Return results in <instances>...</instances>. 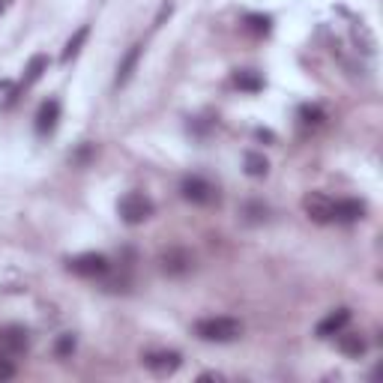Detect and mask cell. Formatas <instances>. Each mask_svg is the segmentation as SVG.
<instances>
[{
  "instance_id": "6da1fadb",
  "label": "cell",
  "mask_w": 383,
  "mask_h": 383,
  "mask_svg": "<svg viewBox=\"0 0 383 383\" xmlns=\"http://www.w3.org/2000/svg\"><path fill=\"white\" fill-rule=\"evenodd\" d=\"M195 336L204 341H216V345H228V341H237L243 336V324L237 318H204L195 324Z\"/></svg>"
},
{
  "instance_id": "7a4b0ae2",
  "label": "cell",
  "mask_w": 383,
  "mask_h": 383,
  "mask_svg": "<svg viewBox=\"0 0 383 383\" xmlns=\"http://www.w3.org/2000/svg\"><path fill=\"white\" fill-rule=\"evenodd\" d=\"M153 210H156V204L144 195V192H129V195H123L117 204V213L126 225H144V221L153 216Z\"/></svg>"
},
{
  "instance_id": "3957f363",
  "label": "cell",
  "mask_w": 383,
  "mask_h": 383,
  "mask_svg": "<svg viewBox=\"0 0 383 383\" xmlns=\"http://www.w3.org/2000/svg\"><path fill=\"white\" fill-rule=\"evenodd\" d=\"M180 195H183L189 204H195V207H210V204H216L219 201V192H216V186L210 183V180H204V177H186L183 183H180Z\"/></svg>"
},
{
  "instance_id": "277c9868",
  "label": "cell",
  "mask_w": 383,
  "mask_h": 383,
  "mask_svg": "<svg viewBox=\"0 0 383 383\" xmlns=\"http://www.w3.org/2000/svg\"><path fill=\"white\" fill-rule=\"evenodd\" d=\"M192 267H195V258H192V251L189 249H168L159 255V269L168 276V279H183L192 273Z\"/></svg>"
},
{
  "instance_id": "5b68a950",
  "label": "cell",
  "mask_w": 383,
  "mask_h": 383,
  "mask_svg": "<svg viewBox=\"0 0 383 383\" xmlns=\"http://www.w3.org/2000/svg\"><path fill=\"white\" fill-rule=\"evenodd\" d=\"M66 267H69V273H75L81 279H99L111 269L108 258L99 255V251H84V255H78V258H69Z\"/></svg>"
},
{
  "instance_id": "8992f818",
  "label": "cell",
  "mask_w": 383,
  "mask_h": 383,
  "mask_svg": "<svg viewBox=\"0 0 383 383\" xmlns=\"http://www.w3.org/2000/svg\"><path fill=\"white\" fill-rule=\"evenodd\" d=\"M42 72H48V57L45 54H33V57H30V63H27V69H24V75H22V81L9 90L6 105H15V99L22 96V90H27L30 84H36L39 78H42Z\"/></svg>"
},
{
  "instance_id": "52a82bcc",
  "label": "cell",
  "mask_w": 383,
  "mask_h": 383,
  "mask_svg": "<svg viewBox=\"0 0 383 383\" xmlns=\"http://www.w3.org/2000/svg\"><path fill=\"white\" fill-rule=\"evenodd\" d=\"M183 366V359H180L177 350H153V354L144 357V368H150L156 377H168L174 375V371Z\"/></svg>"
},
{
  "instance_id": "ba28073f",
  "label": "cell",
  "mask_w": 383,
  "mask_h": 383,
  "mask_svg": "<svg viewBox=\"0 0 383 383\" xmlns=\"http://www.w3.org/2000/svg\"><path fill=\"white\" fill-rule=\"evenodd\" d=\"M302 207H306L308 219L318 221V225H329L332 221V198H327L324 192H311V195H306Z\"/></svg>"
},
{
  "instance_id": "9c48e42d",
  "label": "cell",
  "mask_w": 383,
  "mask_h": 383,
  "mask_svg": "<svg viewBox=\"0 0 383 383\" xmlns=\"http://www.w3.org/2000/svg\"><path fill=\"white\" fill-rule=\"evenodd\" d=\"M141 54H144V42H135L129 52L120 57V63H117V78H114V87H126L129 81H132V75H135V69L141 63Z\"/></svg>"
},
{
  "instance_id": "30bf717a",
  "label": "cell",
  "mask_w": 383,
  "mask_h": 383,
  "mask_svg": "<svg viewBox=\"0 0 383 383\" xmlns=\"http://www.w3.org/2000/svg\"><path fill=\"white\" fill-rule=\"evenodd\" d=\"M60 123V99H45L36 111V135H52Z\"/></svg>"
},
{
  "instance_id": "8fae6325",
  "label": "cell",
  "mask_w": 383,
  "mask_h": 383,
  "mask_svg": "<svg viewBox=\"0 0 383 383\" xmlns=\"http://www.w3.org/2000/svg\"><path fill=\"white\" fill-rule=\"evenodd\" d=\"M366 216V204L357 198H345V201H332V221L338 225H350V221H359Z\"/></svg>"
},
{
  "instance_id": "7c38bea8",
  "label": "cell",
  "mask_w": 383,
  "mask_h": 383,
  "mask_svg": "<svg viewBox=\"0 0 383 383\" xmlns=\"http://www.w3.org/2000/svg\"><path fill=\"white\" fill-rule=\"evenodd\" d=\"M350 324V308H336V311H329V315L318 324V338H332V336H338L341 329H345Z\"/></svg>"
},
{
  "instance_id": "4fadbf2b",
  "label": "cell",
  "mask_w": 383,
  "mask_h": 383,
  "mask_svg": "<svg viewBox=\"0 0 383 383\" xmlns=\"http://www.w3.org/2000/svg\"><path fill=\"white\" fill-rule=\"evenodd\" d=\"M87 36H90V24H81L75 30L72 36H69V42L63 45V52H60V63H72V60L81 54V48H84V42H87Z\"/></svg>"
},
{
  "instance_id": "5bb4252c",
  "label": "cell",
  "mask_w": 383,
  "mask_h": 383,
  "mask_svg": "<svg viewBox=\"0 0 383 383\" xmlns=\"http://www.w3.org/2000/svg\"><path fill=\"white\" fill-rule=\"evenodd\" d=\"M267 171H269L267 156H264V153H255V150H249V153H246V174H249V177H267Z\"/></svg>"
},
{
  "instance_id": "9a60e30c",
  "label": "cell",
  "mask_w": 383,
  "mask_h": 383,
  "mask_svg": "<svg viewBox=\"0 0 383 383\" xmlns=\"http://www.w3.org/2000/svg\"><path fill=\"white\" fill-rule=\"evenodd\" d=\"M338 350H341L345 357L359 359L362 354H366V341H362L359 336H341V338H338Z\"/></svg>"
},
{
  "instance_id": "2e32d148",
  "label": "cell",
  "mask_w": 383,
  "mask_h": 383,
  "mask_svg": "<svg viewBox=\"0 0 383 383\" xmlns=\"http://www.w3.org/2000/svg\"><path fill=\"white\" fill-rule=\"evenodd\" d=\"M0 341H3L13 354H22V350L27 347V332L24 329H6L3 336H0Z\"/></svg>"
},
{
  "instance_id": "e0dca14e",
  "label": "cell",
  "mask_w": 383,
  "mask_h": 383,
  "mask_svg": "<svg viewBox=\"0 0 383 383\" xmlns=\"http://www.w3.org/2000/svg\"><path fill=\"white\" fill-rule=\"evenodd\" d=\"M237 87L246 90V93H258V90H264V78L246 69V72H237Z\"/></svg>"
},
{
  "instance_id": "ac0fdd59",
  "label": "cell",
  "mask_w": 383,
  "mask_h": 383,
  "mask_svg": "<svg viewBox=\"0 0 383 383\" xmlns=\"http://www.w3.org/2000/svg\"><path fill=\"white\" fill-rule=\"evenodd\" d=\"M246 27L251 30V33H258V36H267L269 30H273V18L269 15H246Z\"/></svg>"
},
{
  "instance_id": "d6986e66",
  "label": "cell",
  "mask_w": 383,
  "mask_h": 383,
  "mask_svg": "<svg viewBox=\"0 0 383 383\" xmlns=\"http://www.w3.org/2000/svg\"><path fill=\"white\" fill-rule=\"evenodd\" d=\"M299 120H302V123L318 126V123H324V120H327V114H324V108H318V105H302L299 108Z\"/></svg>"
},
{
  "instance_id": "ffe728a7",
  "label": "cell",
  "mask_w": 383,
  "mask_h": 383,
  "mask_svg": "<svg viewBox=\"0 0 383 383\" xmlns=\"http://www.w3.org/2000/svg\"><path fill=\"white\" fill-rule=\"evenodd\" d=\"M54 350H57V357H69L75 350V336H69V332H66V336H60Z\"/></svg>"
},
{
  "instance_id": "44dd1931",
  "label": "cell",
  "mask_w": 383,
  "mask_h": 383,
  "mask_svg": "<svg viewBox=\"0 0 383 383\" xmlns=\"http://www.w3.org/2000/svg\"><path fill=\"white\" fill-rule=\"evenodd\" d=\"M171 13H174V3H171V0H165L162 9H159L156 18H153V30H156V27H162V24H165V18H171Z\"/></svg>"
},
{
  "instance_id": "7402d4cb",
  "label": "cell",
  "mask_w": 383,
  "mask_h": 383,
  "mask_svg": "<svg viewBox=\"0 0 383 383\" xmlns=\"http://www.w3.org/2000/svg\"><path fill=\"white\" fill-rule=\"evenodd\" d=\"M9 377H15V366H9V362L0 359V380H9Z\"/></svg>"
},
{
  "instance_id": "603a6c76",
  "label": "cell",
  "mask_w": 383,
  "mask_h": 383,
  "mask_svg": "<svg viewBox=\"0 0 383 383\" xmlns=\"http://www.w3.org/2000/svg\"><path fill=\"white\" fill-rule=\"evenodd\" d=\"M9 3H13V0H0V15H3L6 9H9Z\"/></svg>"
}]
</instances>
